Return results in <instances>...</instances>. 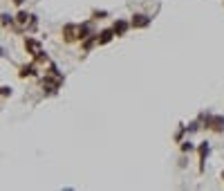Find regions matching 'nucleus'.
Returning a JSON list of instances; mask_svg holds the SVG:
<instances>
[{
    "label": "nucleus",
    "mask_w": 224,
    "mask_h": 191,
    "mask_svg": "<svg viewBox=\"0 0 224 191\" xmlns=\"http://www.w3.org/2000/svg\"><path fill=\"white\" fill-rule=\"evenodd\" d=\"M137 20H135V25H139V27H144V25H148V18L146 16H135Z\"/></svg>",
    "instance_id": "f257e3e1"
},
{
    "label": "nucleus",
    "mask_w": 224,
    "mask_h": 191,
    "mask_svg": "<svg viewBox=\"0 0 224 191\" xmlns=\"http://www.w3.org/2000/svg\"><path fill=\"white\" fill-rule=\"evenodd\" d=\"M27 74H34V65H29V68H23V70H20V76H27Z\"/></svg>",
    "instance_id": "f03ea898"
},
{
    "label": "nucleus",
    "mask_w": 224,
    "mask_h": 191,
    "mask_svg": "<svg viewBox=\"0 0 224 191\" xmlns=\"http://www.w3.org/2000/svg\"><path fill=\"white\" fill-rule=\"evenodd\" d=\"M27 18H29V16H27L25 11H23V14H18V20H20V23H27Z\"/></svg>",
    "instance_id": "7ed1b4c3"
},
{
    "label": "nucleus",
    "mask_w": 224,
    "mask_h": 191,
    "mask_svg": "<svg viewBox=\"0 0 224 191\" xmlns=\"http://www.w3.org/2000/svg\"><path fill=\"white\" fill-rule=\"evenodd\" d=\"M0 94H5V97H7V94H11V88H7V85H5V88H0Z\"/></svg>",
    "instance_id": "20e7f679"
}]
</instances>
